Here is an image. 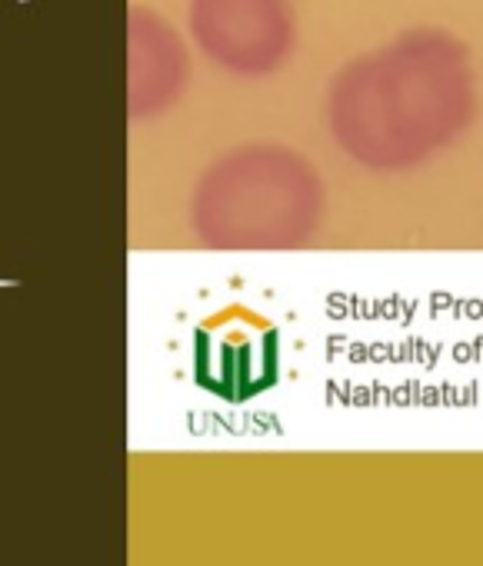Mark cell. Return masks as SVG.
<instances>
[{"label":"cell","mask_w":483,"mask_h":566,"mask_svg":"<svg viewBox=\"0 0 483 566\" xmlns=\"http://www.w3.org/2000/svg\"><path fill=\"white\" fill-rule=\"evenodd\" d=\"M187 87V48L177 31L150 14H130V114H164Z\"/></svg>","instance_id":"277c9868"},{"label":"cell","mask_w":483,"mask_h":566,"mask_svg":"<svg viewBox=\"0 0 483 566\" xmlns=\"http://www.w3.org/2000/svg\"><path fill=\"white\" fill-rule=\"evenodd\" d=\"M480 87L466 44L443 28H410L337 67L327 130L370 174H407L450 150L476 120Z\"/></svg>","instance_id":"6da1fadb"},{"label":"cell","mask_w":483,"mask_h":566,"mask_svg":"<svg viewBox=\"0 0 483 566\" xmlns=\"http://www.w3.org/2000/svg\"><path fill=\"white\" fill-rule=\"evenodd\" d=\"M197 48L237 77L277 74L297 51L294 0H190Z\"/></svg>","instance_id":"3957f363"},{"label":"cell","mask_w":483,"mask_h":566,"mask_svg":"<svg viewBox=\"0 0 483 566\" xmlns=\"http://www.w3.org/2000/svg\"><path fill=\"white\" fill-rule=\"evenodd\" d=\"M327 217L321 170L297 147L254 140L223 154L200 177L190 203L193 230L210 247H307Z\"/></svg>","instance_id":"7a4b0ae2"}]
</instances>
